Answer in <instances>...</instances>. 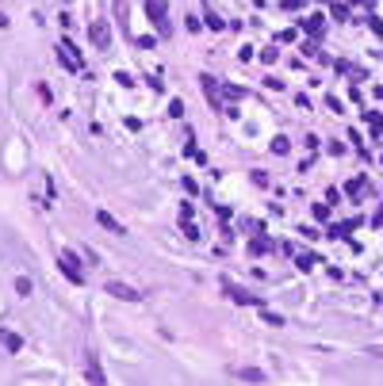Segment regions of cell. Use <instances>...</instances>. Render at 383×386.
I'll use <instances>...</instances> for the list:
<instances>
[{"instance_id": "1", "label": "cell", "mask_w": 383, "mask_h": 386, "mask_svg": "<svg viewBox=\"0 0 383 386\" xmlns=\"http://www.w3.org/2000/svg\"><path fill=\"white\" fill-rule=\"evenodd\" d=\"M58 268H61V275L69 279V283H85V272H81V257L77 253H58Z\"/></svg>"}, {"instance_id": "2", "label": "cell", "mask_w": 383, "mask_h": 386, "mask_svg": "<svg viewBox=\"0 0 383 386\" xmlns=\"http://www.w3.org/2000/svg\"><path fill=\"white\" fill-rule=\"evenodd\" d=\"M103 291H107L111 299H123V302H138V299H142V291H138V287L119 283V279H107V283H103Z\"/></svg>"}, {"instance_id": "3", "label": "cell", "mask_w": 383, "mask_h": 386, "mask_svg": "<svg viewBox=\"0 0 383 386\" xmlns=\"http://www.w3.org/2000/svg\"><path fill=\"white\" fill-rule=\"evenodd\" d=\"M146 15L153 19L157 35H169V12H165V0H146Z\"/></svg>"}, {"instance_id": "4", "label": "cell", "mask_w": 383, "mask_h": 386, "mask_svg": "<svg viewBox=\"0 0 383 386\" xmlns=\"http://www.w3.org/2000/svg\"><path fill=\"white\" fill-rule=\"evenodd\" d=\"M222 291H226V295H230V299H234L238 306H261V299H257V295H253V291H245V287H238V283H230V279H226V283H222Z\"/></svg>"}, {"instance_id": "5", "label": "cell", "mask_w": 383, "mask_h": 386, "mask_svg": "<svg viewBox=\"0 0 383 386\" xmlns=\"http://www.w3.org/2000/svg\"><path fill=\"white\" fill-rule=\"evenodd\" d=\"M89 39H92L96 50H107V46H111V27H107V19H96V23H92V27H89Z\"/></svg>"}, {"instance_id": "6", "label": "cell", "mask_w": 383, "mask_h": 386, "mask_svg": "<svg viewBox=\"0 0 383 386\" xmlns=\"http://www.w3.org/2000/svg\"><path fill=\"white\" fill-rule=\"evenodd\" d=\"M199 88L207 92V100H211V103H219V100H222V96H219V81H215L211 73H199Z\"/></svg>"}, {"instance_id": "7", "label": "cell", "mask_w": 383, "mask_h": 386, "mask_svg": "<svg viewBox=\"0 0 383 386\" xmlns=\"http://www.w3.org/2000/svg\"><path fill=\"white\" fill-rule=\"evenodd\" d=\"M303 31H307L310 39L326 35V15H307V19H303Z\"/></svg>"}, {"instance_id": "8", "label": "cell", "mask_w": 383, "mask_h": 386, "mask_svg": "<svg viewBox=\"0 0 383 386\" xmlns=\"http://www.w3.org/2000/svg\"><path fill=\"white\" fill-rule=\"evenodd\" d=\"M58 61H61L69 73H81V69H85V61H81V57H73V50H65V46L58 50Z\"/></svg>"}, {"instance_id": "9", "label": "cell", "mask_w": 383, "mask_h": 386, "mask_svg": "<svg viewBox=\"0 0 383 386\" xmlns=\"http://www.w3.org/2000/svg\"><path fill=\"white\" fill-rule=\"evenodd\" d=\"M0 344H4L8 352H19V348H23V337H19V333H8V329H0Z\"/></svg>"}, {"instance_id": "10", "label": "cell", "mask_w": 383, "mask_h": 386, "mask_svg": "<svg viewBox=\"0 0 383 386\" xmlns=\"http://www.w3.org/2000/svg\"><path fill=\"white\" fill-rule=\"evenodd\" d=\"M96 222H100L103 229H111V233H119V237H127V229L119 226V222H115V218H111V214H107V211H100V214H96Z\"/></svg>"}, {"instance_id": "11", "label": "cell", "mask_w": 383, "mask_h": 386, "mask_svg": "<svg viewBox=\"0 0 383 386\" xmlns=\"http://www.w3.org/2000/svg\"><path fill=\"white\" fill-rule=\"evenodd\" d=\"M356 222H360V218H353V222H337V226H330V237H337V241H345V233H353V229H356Z\"/></svg>"}, {"instance_id": "12", "label": "cell", "mask_w": 383, "mask_h": 386, "mask_svg": "<svg viewBox=\"0 0 383 386\" xmlns=\"http://www.w3.org/2000/svg\"><path fill=\"white\" fill-rule=\"evenodd\" d=\"M85 379H89V383H103V371H100V363H96V359H85Z\"/></svg>"}, {"instance_id": "13", "label": "cell", "mask_w": 383, "mask_h": 386, "mask_svg": "<svg viewBox=\"0 0 383 386\" xmlns=\"http://www.w3.org/2000/svg\"><path fill=\"white\" fill-rule=\"evenodd\" d=\"M238 379H245V383H265L268 375L261 371V367H241V371H238Z\"/></svg>"}, {"instance_id": "14", "label": "cell", "mask_w": 383, "mask_h": 386, "mask_svg": "<svg viewBox=\"0 0 383 386\" xmlns=\"http://www.w3.org/2000/svg\"><path fill=\"white\" fill-rule=\"evenodd\" d=\"M364 191H368V180H364V176H356V180H349V195H353V199H360Z\"/></svg>"}, {"instance_id": "15", "label": "cell", "mask_w": 383, "mask_h": 386, "mask_svg": "<svg viewBox=\"0 0 383 386\" xmlns=\"http://www.w3.org/2000/svg\"><path fill=\"white\" fill-rule=\"evenodd\" d=\"M295 264H299V272H310V268L318 264V257H314V253H299V257H295Z\"/></svg>"}, {"instance_id": "16", "label": "cell", "mask_w": 383, "mask_h": 386, "mask_svg": "<svg viewBox=\"0 0 383 386\" xmlns=\"http://www.w3.org/2000/svg\"><path fill=\"white\" fill-rule=\"evenodd\" d=\"M268 249H272V241H268L265 233H261L257 241H249V253H253V257H261V253H268Z\"/></svg>"}, {"instance_id": "17", "label": "cell", "mask_w": 383, "mask_h": 386, "mask_svg": "<svg viewBox=\"0 0 383 386\" xmlns=\"http://www.w3.org/2000/svg\"><path fill=\"white\" fill-rule=\"evenodd\" d=\"M287 149H291V142H287V138H284V134H276V138H272V153H287Z\"/></svg>"}, {"instance_id": "18", "label": "cell", "mask_w": 383, "mask_h": 386, "mask_svg": "<svg viewBox=\"0 0 383 386\" xmlns=\"http://www.w3.org/2000/svg\"><path fill=\"white\" fill-rule=\"evenodd\" d=\"M364 119H368V123H372V134H376V138H380V127H383V115H380V111H368V115H364Z\"/></svg>"}, {"instance_id": "19", "label": "cell", "mask_w": 383, "mask_h": 386, "mask_svg": "<svg viewBox=\"0 0 383 386\" xmlns=\"http://www.w3.org/2000/svg\"><path fill=\"white\" fill-rule=\"evenodd\" d=\"M15 295H23V299L31 295V279H27V275H19V279H15Z\"/></svg>"}, {"instance_id": "20", "label": "cell", "mask_w": 383, "mask_h": 386, "mask_svg": "<svg viewBox=\"0 0 383 386\" xmlns=\"http://www.w3.org/2000/svg\"><path fill=\"white\" fill-rule=\"evenodd\" d=\"M207 27H211V31H222V27H226V23H222L219 15H215V12H211V8H207Z\"/></svg>"}, {"instance_id": "21", "label": "cell", "mask_w": 383, "mask_h": 386, "mask_svg": "<svg viewBox=\"0 0 383 386\" xmlns=\"http://www.w3.org/2000/svg\"><path fill=\"white\" fill-rule=\"evenodd\" d=\"M314 218H318V222H330V203H314Z\"/></svg>"}, {"instance_id": "22", "label": "cell", "mask_w": 383, "mask_h": 386, "mask_svg": "<svg viewBox=\"0 0 383 386\" xmlns=\"http://www.w3.org/2000/svg\"><path fill=\"white\" fill-rule=\"evenodd\" d=\"M261 317H265L268 325H276V329H280V325H284V317H280V314H272V310H261Z\"/></svg>"}, {"instance_id": "23", "label": "cell", "mask_w": 383, "mask_h": 386, "mask_svg": "<svg viewBox=\"0 0 383 386\" xmlns=\"http://www.w3.org/2000/svg\"><path fill=\"white\" fill-rule=\"evenodd\" d=\"M115 85H123V88H134V77H131V73H115Z\"/></svg>"}, {"instance_id": "24", "label": "cell", "mask_w": 383, "mask_h": 386, "mask_svg": "<svg viewBox=\"0 0 383 386\" xmlns=\"http://www.w3.org/2000/svg\"><path fill=\"white\" fill-rule=\"evenodd\" d=\"M249 176H253V184H257V187H268V172L257 169V172H249Z\"/></svg>"}, {"instance_id": "25", "label": "cell", "mask_w": 383, "mask_h": 386, "mask_svg": "<svg viewBox=\"0 0 383 386\" xmlns=\"http://www.w3.org/2000/svg\"><path fill=\"white\" fill-rule=\"evenodd\" d=\"M192 218H195V207H192V203H184V207H180V222H192Z\"/></svg>"}, {"instance_id": "26", "label": "cell", "mask_w": 383, "mask_h": 386, "mask_svg": "<svg viewBox=\"0 0 383 386\" xmlns=\"http://www.w3.org/2000/svg\"><path fill=\"white\" fill-rule=\"evenodd\" d=\"M153 43H157L153 35H138V46H142V50H153Z\"/></svg>"}, {"instance_id": "27", "label": "cell", "mask_w": 383, "mask_h": 386, "mask_svg": "<svg viewBox=\"0 0 383 386\" xmlns=\"http://www.w3.org/2000/svg\"><path fill=\"white\" fill-rule=\"evenodd\" d=\"M180 226H184V233H188V241H199V229L192 226V222H180Z\"/></svg>"}, {"instance_id": "28", "label": "cell", "mask_w": 383, "mask_h": 386, "mask_svg": "<svg viewBox=\"0 0 383 386\" xmlns=\"http://www.w3.org/2000/svg\"><path fill=\"white\" fill-rule=\"evenodd\" d=\"M276 57H280V54H276V50H272V46H268V50H261V61H265V65H272V61H276Z\"/></svg>"}, {"instance_id": "29", "label": "cell", "mask_w": 383, "mask_h": 386, "mask_svg": "<svg viewBox=\"0 0 383 386\" xmlns=\"http://www.w3.org/2000/svg\"><path fill=\"white\" fill-rule=\"evenodd\" d=\"M169 115H173V119H180V115H184V103L173 100V103H169Z\"/></svg>"}, {"instance_id": "30", "label": "cell", "mask_w": 383, "mask_h": 386, "mask_svg": "<svg viewBox=\"0 0 383 386\" xmlns=\"http://www.w3.org/2000/svg\"><path fill=\"white\" fill-rule=\"evenodd\" d=\"M334 19H349V8L345 4H334Z\"/></svg>"}, {"instance_id": "31", "label": "cell", "mask_w": 383, "mask_h": 386, "mask_svg": "<svg viewBox=\"0 0 383 386\" xmlns=\"http://www.w3.org/2000/svg\"><path fill=\"white\" fill-rule=\"evenodd\" d=\"M368 27H372V35H383V23L376 19V15H368Z\"/></svg>"}, {"instance_id": "32", "label": "cell", "mask_w": 383, "mask_h": 386, "mask_svg": "<svg viewBox=\"0 0 383 386\" xmlns=\"http://www.w3.org/2000/svg\"><path fill=\"white\" fill-rule=\"evenodd\" d=\"M284 8H287V12H299V8H303V0H284Z\"/></svg>"}, {"instance_id": "33", "label": "cell", "mask_w": 383, "mask_h": 386, "mask_svg": "<svg viewBox=\"0 0 383 386\" xmlns=\"http://www.w3.org/2000/svg\"><path fill=\"white\" fill-rule=\"evenodd\" d=\"M349 8H372V0H349Z\"/></svg>"}, {"instance_id": "34", "label": "cell", "mask_w": 383, "mask_h": 386, "mask_svg": "<svg viewBox=\"0 0 383 386\" xmlns=\"http://www.w3.org/2000/svg\"><path fill=\"white\" fill-rule=\"evenodd\" d=\"M372 222H376V226H383V211H380V214H376V218H372Z\"/></svg>"}, {"instance_id": "35", "label": "cell", "mask_w": 383, "mask_h": 386, "mask_svg": "<svg viewBox=\"0 0 383 386\" xmlns=\"http://www.w3.org/2000/svg\"><path fill=\"white\" fill-rule=\"evenodd\" d=\"M0 27H8V15H4V12H0Z\"/></svg>"}, {"instance_id": "36", "label": "cell", "mask_w": 383, "mask_h": 386, "mask_svg": "<svg viewBox=\"0 0 383 386\" xmlns=\"http://www.w3.org/2000/svg\"><path fill=\"white\" fill-rule=\"evenodd\" d=\"M322 4H326V0H322Z\"/></svg>"}]
</instances>
